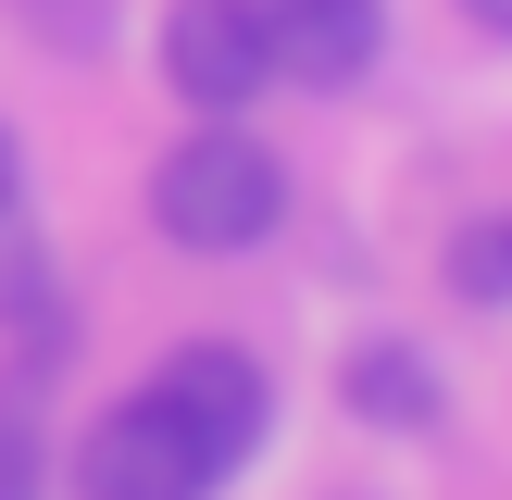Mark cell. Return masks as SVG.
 I'll return each mask as SVG.
<instances>
[{"label":"cell","instance_id":"cell-2","mask_svg":"<svg viewBox=\"0 0 512 500\" xmlns=\"http://www.w3.org/2000/svg\"><path fill=\"white\" fill-rule=\"evenodd\" d=\"M75 488L88 500H200V488H225V475H213V450L188 438V413H175L163 388H125L113 413L88 425V450H75Z\"/></svg>","mask_w":512,"mask_h":500},{"label":"cell","instance_id":"cell-11","mask_svg":"<svg viewBox=\"0 0 512 500\" xmlns=\"http://www.w3.org/2000/svg\"><path fill=\"white\" fill-rule=\"evenodd\" d=\"M0 200H25V150H13V125H0Z\"/></svg>","mask_w":512,"mask_h":500},{"label":"cell","instance_id":"cell-8","mask_svg":"<svg viewBox=\"0 0 512 500\" xmlns=\"http://www.w3.org/2000/svg\"><path fill=\"white\" fill-rule=\"evenodd\" d=\"M50 475V438H38V400L25 388H0V500H25Z\"/></svg>","mask_w":512,"mask_h":500},{"label":"cell","instance_id":"cell-1","mask_svg":"<svg viewBox=\"0 0 512 500\" xmlns=\"http://www.w3.org/2000/svg\"><path fill=\"white\" fill-rule=\"evenodd\" d=\"M150 225H163V250H188V263H250V250L288 225V163H275L238 113H200L188 138L150 163Z\"/></svg>","mask_w":512,"mask_h":500},{"label":"cell","instance_id":"cell-3","mask_svg":"<svg viewBox=\"0 0 512 500\" xmlns=\"http://www.w3.org/2000/svg\"><path fill=\"white\" fill-rule=\"evenodd\" d=\"M150 388L188 413V438L213 450V475H238L250 450L275 438V375H263V350H238V338H188Z\"/></svg>","mask_w":512,"mask_h":500},{"label":"cell","instance_id":"cell-7","mask_svg":"<svg viewBox=\"0 0 512 500\" xmlns=\"http://www.w3.org/2000/svg\"><path fill=\"white\" fill-rule=\"evenodd\" d=\"M0 325H38L63 350V300H50V238L25 225V200H0Z\"/></svg>","mask_w":512,"mask_h":500},{"label":"cell","instance_id":"cell-9","mask_svg":"<svg viewBox=\"0 0 512 500\" xmlns=\"http://www.w3.org/2000/svg\"><path fill=\"white\" fill-rule=\"evenodd\" d=\"M450 288H463V300H512V213H500V225H463Z\"/></svg>","mask_w":512,"mask_h":500},{"label":"cell","instance_id":"cell-6","mask_svg":"<svg viewBox=\"0 0 512 500\" xmlns=\"http://www.w3.org/2000/svg\"><path fill=\"white\" fill-rule=\"evenodd\" d=\"M338 400L375 425V438H438V413H450V375L425 363V338H350V363H338Z\"/></svg>","mask_w":512,"mask_h":500},{"label":"cell","instance_id":"cell-12","mask_svg":"<svg viewBox=\"0 0 512 500\" xmlns=\"http://www.w3.org/2000/svg\"><path fill=\"white\" fill-rule=\"evenodd\" d=\"M463 13H475V25H488V38H512V0H463Z\"/></svg>","mask_w":512,"mask_h":500},{"label":"cell","instance_id":"cell-4","mask_svg":"<svg viewBox=\"0 0 512 500\" xmlns=\"http://www.w3.org/2000/svg\"><path fill=\"white\" fill-rule=\"evenodd\" d=\"M163 88L188 100V113H250V100L275 88L263 13H250V0H175L163 13Z\"/></svg>","mask_w":512,"mask_h":500},{"label":"cell","instance_id":"cell-5","mask_svg":"<svg viewBox=\"0 0 512 500\" xmlns=\"http://www.w3.org/2000/svg\"><path fill=\"white\" fill-rule=\"evenodd\" d=\"M263 13V63L288 88H363L388 50V0H250Z\"/></svg>","mask_w":512,"mask_h":500},{"label":"cell","instance_id":"cell-10","mask_svg":"<svg viewBox=\"0 0 512 500\" xmlns=\"http://www.w3.org/2000/svg\"><path fill=\"white\" fill-rule=\"evenodd\" d=\"M13 13H25V25H38V38H50V50H63V63H88V50H100V38H113V0H13Z\"/></svg>","mask_w":512,"mask_h":500}]
</instances>
